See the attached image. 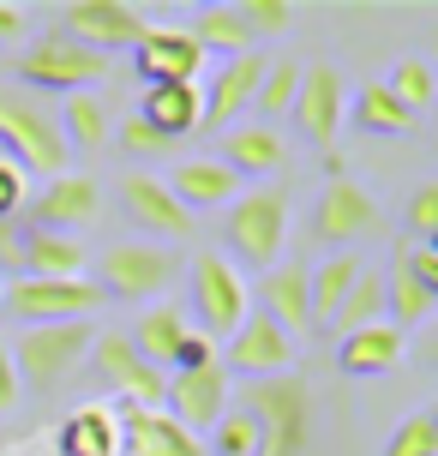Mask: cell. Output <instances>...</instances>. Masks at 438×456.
Masks as SVG:
<instances>
[{
  "label": "cell",
  "instance_id": "37",
  "mask_svg": "<svg viewBox=\"0 0 438 456\" xmlns=\"http://www.w3.org/2000/svg\"><path fill=\"white\" fill-rule=\"evenodd\" d=\"M385 456H438V420L433 409H415L391 438H385Z\"/></svg>",
  "mask_w": 438,
  "mask_h": 456
},
{
  "label": "cell",
  "instance_id": "30",
  "mask_svg": "<svg viewBox=\"0 0 438 456\" xmlns=\"http://www.w3.org/2000/svg\"><path fill=\"white\" fill-rule=\"evenodd\" d=\"M348 126H361V133H378V138H402L415 133L420 120L391 91H385V78H367L361 91H348Z\"/></svg>",
  "mask_w": 438,
  "mask_h": 456
},
{
  "label": "cell",
  "instance_id": "27",
  "mask_svg": "<svg viewBox=\"0 0 438 456\" xmlns=\"http://www.w3.org/2000/svg\"><path fill=\"white\" fill-rule=\"evenodd\" d=\"M61 456H120V409L85 403L61 420Z\"/></svg>",
  "mask_w": 438,
  "mask_h": 456
},
{
  "label": "cell",
  "instance_id": "32",
  "mask_svg": "<svg viewBox=\"0 0 438 456\" xmlns=\"http://www.w3.org/2000/svg\"><path fill=\"white\" fill-rule=\"evenodd\" d=\"M295 91H300L295 54H271V61H264V78H258V96H253V114L264 126H277L282 114L295 109Z\"/></svg>",
  "mask_w": 438,
  "mask_h": 456
},
{
  "label": "cell",
  "instance_id": "7",
  "mask_svg": "<svg viewBox=\"0 0 438 456\" xmlns=\"http://www.w3.org/2000/svg\"><path fill=\"white\" fill-rule=\"evenodd\" d=\"M174 276H181L174 247H162V240H115V247H102L91 282L102 295H120V300H150V295H162Z\"/></svg>",
  "mask_w": 438,
  "mask_h": 456
},
{
  "label": "cell",
  "instance_id": "36",
  "mask_svg": "<svg viewBox=\"0 0 438 456\" xmlns=\"http://www.w3.org/2000/svg\"><path fill=\"white\" fill-rule=\"evenodd\" d=\"M385 91H391L396 102L420 120V114L433 109V96H438V78H433V67H426V61H396L391 78H385Z\"/></svg>",
  "mask_w": 438,
  "mask_h": 456
},
{
  "label": "cell",
  "instance_id": "33",
  "mask_svg": "<svg viewBox=\"0 0 438 456\" xmlns=\"http://www.w3.org/2000/svg\"><path fill=\"white\" fill-rule=\"evenodd\" d=\"M258 444H264V433H258L253 409H240V403H229V409L216 414V427H210V444H205V456H258Z\"/></svg>",
  "mask_w": 438,
  "mask_h": 456
},
{
  "label": "cell",
  "instance_id": "40",
  "mask_svg": "<svg viewBox=\"0 0 438 456\" xmlns=\"http://www.w3.org/2000/svg\"><path fill=\"white\" fill-rule=\"evenodd\" d=\"M402 223H409V234H415V247H433L438 234V186H415V199H409V210H402Z\"/></svg>",
  "mask_w": 438,
  "mask_h": 456
},
{
  "label": "cell",
  "instance_id": "20",
  "mask_svg": "<svg viewBox=\"0 0 438 456\" xmlns=\"http://www.w3.org/2000/svg\"><path fill=\"white\" fill-rule=\"evenodd\" d=\"M168 192L181 199L186 216H199V210H229L240 192H247V181L234 175L229 162H216V157H186L174 175H168Z\"/></svg>",
  "mask_w": 438,
  "mask_h": 456
},
{
  "label": "cell",
  "instance_id": "11",
  "mask_svg": "<svg viewBox=\"0 0 438 456\" xmlns=\"http://www.w3.org/2000/svg\"><path fill=\"white\" fill-rule=\"evenodd\" d=\"M54 30L72 37V43H85V48H96V54H115V48H139L150 19H144L139 6H126V0H67Z\"/></svg>",
  "mask_w": 438,
  "mask_h": 456
},
{
  "label": "cell",
  "instance_id": "26",
  "mask_svg": "<svg viewBox=\"0 0 438 456\" xmlns=\"http://www.w3.org/2000/svg\"><path fill=\"white\" fill-rule=\"evenodd\" d=\"M139 120H144V126H157L162 138H174V144H181V138L199 133V120H205L199 85H144Z\"/></svg>",
  "mask_w": 438,
  "mask_h": 456
},
{
  "label": "cell",
  "instance_id": "21",
  "mask_svg": "<svg viewBox=\"0 0 438 456\" xmlns=\"http://www.w3.org/2000/svg\"><path fill=\"white\" fill-rule=\"evenodd\" d=\"M120 456H205L199 433H186L181 420H168L162 409H133L120 414Z\"/></svg>",
  "mask_w": 438,
  "mask_h": 456
},
{
  "label": "cell",
  "instance_id": "16",
  "mask_svg": "<svg viewBox=\"0 0 438 456\" xmlns=\"http://www.w3.org/2000/svg\"><path fill=\"white\" fill-rule=\"evenodd\" d=\"M264 48H247V54H234V61H223V67L210 72V85L199 91V102H205V120H199V133H229V126H240L247 120V109H253L258 96V78H264Z\"/></svg>",
  "mask_w": 438,
  "mask_h": 456
},
{
  "label": "cell",
  "instance_id": "9",
  "mask_svg": "<svg viewBox=\"0 0 438 456\" xmlns=\"http://www.w3.org/2000/svg\"><path fill=\"white\" fill-rule=\"evenodd\" d=\"M19 223L24 228H54V234H85L91 223H102V186H96V175L67 168V175H54L43 192L24 199Z\"/></svg>",
  "mask_w": 438,
  "mask_h": 456
},
{
  "label": "cell",
  "instance_id": "4",
  "mask_svg": "<svg viewBox=\"0 0 438 456\" xmlns=\"http://www.w3.org/2000/svg\"><path fill=\"white\" fill-rule=\"evenodd\" d=\"M91 342H96L91 319L30 324V330H19V342H12V372H19V385H30V390H61L67 379L85 372Z\"/></svg>",
  "mask_w": 438,
  "mask_h": 456
},
{
  "label": "cell",
  "instance_id": "19",
  "mask_svg": "<svg viewBox=\"0 0 438 456\" xmlns=\"http://www.w3.org/2000/svg\"><path fill=\"white\" fill-rule=\"evenodd\" d=\"M258 313L277 324L282 337H312V295H306V265L300 258H277L264 282H258Z\"/></svg>",
  "mask_w": 438,
  "mask_h": 456
},
{
  "label": "cell",
  "instance_id": "42",
  "mask_svg": "<svg viewBox=\"0 0 438 456\" xmlns=\"http://www.w3.org/2000/svg\"><path fill=\"white\" fill-rule=\"evenodd\" d=\"M216 361H223V348L192 330V337L181 342V354H174V372H199V366H216Z\"/></svg>",
  "mask_w": 438,
  "mask_h": 456
},
{
  "label": "cell",
  "instance_id": "41",
  "mask_svg": "<svg viewBox=\"0 0 438 456\" xmlns=\"http://www.w3.org/2000/svg\"><path fill=\"white\" fill-rule=\"evenodd\" d=\"M24 199H30V175L12 157H0V223H12L24 210Z\"/></svg>",
  "mask_w": 438,
  "mask_h": 456
},
{
  "label": "cell",
  "instance_id": "22",
  "mask_svg": "<svg viewBox=\"0 0 438 456\" xmlns=\"http://www.w3.org/2000/svg\"><path fill=\"white\" fill-rule=\"evenodd\" d=\"M234 175L247 181V175H282L288 168V133L282 126H264V120H240L223 133V157Z\"/></svg>",
  "mask_w": 438,
  "mask_h": 456
},
{
  "label": "cell",
  "instance_id": "8",
  "mask_svg": "<svg viewBox=\"0 0 438 456\" xmlns=\"http://www.w3.org/2000/svg\"><path fill=\"white\" fill-rule=\"evenodd\" d=\"M324 168H330V175H324L319 210H312V234L343 252L348 240H361V234H378V228H385V205H378L361 181H348L343 157H324Z\"/></svg>",
  "mask_w": 438,
  "mask_h": 456
},
{
  "label": "cell",
  "instance_id": "12",
  "mask_svg": "<svg viewBox=\"0 0 438 456\" xmlns=\"http://www.w3.org/2000/svg\"><path fill=\"white\" fill-rule=\"evenodd\" d=\"M96 306H102V289H96L91 276H78V282H36V276H19L12 289H6V313L30 330V324H72V319H91Z\"/></svg>",
  "mask_w": 438,
  "mask_h": 456
},
{
  "label": "cell",
  "instance_id": "25",
  "mask_svg": "<svg viewBox=\"0 0 438 456\" xmlns=\"http://www.w3.org/2000/svg\"><path fill=\"white\" fill-rule=\"evenodd\" d=\"M91 265V252L78 234H54V228H24V276L36 282H78Z\"/></svg>",
  "mask_w": 438,
  "mask_h": 456
},
{
  "label": "cell",
  "instance_id": "6",
  "mask_svg": "<svg viewBox=\"0 0 438 456\" xmlns=\"http://www.w3.org/2000/svg\"><path fill=\"white\" fill-rule=\"evenodd\" d=\"M186 313H199V337L210 342H229L240 330V319L253 313V295H247V271H234L223 252H199L192 258V306Z\"/></svg>",
  "mask_w": 438,
  "mask_h": 456
},
{
  "label": "cell",
  "instance_id": "2",
  "mask_svg": "<svg viewBox=\"0 0 438 456\" xmlns=\"http://www.w3.org/2000/svg\"><path fill=\"white\" fill-rule=\"evenodd\" d=\"M288 216H295V199L288 186L271 181V186H247L240 199L229 205L223 216V258L234 271H271L282 258V240H288Z\"/></svg>",
  "mask_w": 438,
  "mask_h": 456
},
{
  "label": "cell",
  "instance_id": "1",
  "mask_svg": "<svg viewBox=\"0 0 438 456\" xmlns=\"http://www.w3.org/2000/svg\"><path fill=\"white\" fill-rule=\"evenodd\" d=\"M0 157H12L24 175H67L72 151L61 138V114L48 96H30L19 85H0Z\"/></svg>",
  "mask_w": 438,
  "mask_h": 456
},
{
  "label": "cell",
  "instance_id": "29",
  "mask_svg": "<svg viewBox=\"0 0 438 456\" xmlns=\"http://www.w3.org/2000/svg\"><path fill=\"white\" fill-rule=\"evenodd\" d=\"M54 114H61V138H67V151H102L109 133H115V120H109V96H102V91L61 96Z\"/></svg>",
  "mask_w": 438,
  "mask_h": 456
},
{
  "label": "cell",
  "instance_id": "43",
  "mask_svg": "<svg viewBox=\"0 0 438 456\" xmlns=\"http://www.w3.org/2000/svg\"><path fill=\"white\" fill-rule=\"evenodd\" d=\"M0 271L24 276V223L12 216V223H0Z\"/></svg>",
  "mask_w": 438,
  "mask_h": 456
},
{
  "label": "cell",
  "instance_id": "24",
  "mask_svg": "<svg viewBox=\"0 0 438 456\" xmlns=\"http://www.w3.org/2000/svg\"><path fill=\"white\" fill-rule=\"evenodd\" d=\"M186 337H192V313H186L181 300H157V306L139 313V324L126 330V342H133L157 372H174V354H181Z\"/></svg>",
  "mask_w": 438,
  "mask_h": 456
},
{
  "label": "cell",
  "instance_id": "39",
  "mask_svg": "<svg viewBox=\"0 0 438 456\" xmlns=\"http://www.w3.org/2000/svg\"><path fill=\"white\" fill-rule=\"evenodd\" d=\"M240 19H247V30L258 37H282V30H295V6L288 0H240Z\"/></svg>",
  "mask_w": 438,
  "mask_h": 456
},
{
  "label": "cell",
  "instance_id": "31",
  "mask_svg": "<svg viewBox=\"0 0 438 456\" xmlns=\"http://www.w3.org/2000/svg\"><path fill=\"white\" fill-rule=\"evenodd\" d=\"M186 37L205 48V54H223V61H234V54L258 48L253 30H247V19H240V6H199V12H192V24H186Z\"/></svg>",
  "mask_w": 438,
  "mask_h": 456
},
{
  "label": "cell",
  "instance_id": "34",
  "mask_svg": "<svg viewBox=\"0 0 438 456\" xmlns=\"http://www.w3.org/2000/svg\"><path fill=\"white\" fill-rule=\"evenodd\" d=\"M433 306H438V295H426L420 282H409V276H402V271L391 265V276H385V313H391V324H396V330L409 337L415 324H426V319H433Z\"/></svg>",
  "mask_w": 438,
  "mask_h": 456
},
{
  "label": "cell",
  "instance_id": "45",
  "mask_svg": "<svg viewBox=\"0 0 438 456\" xmlns=\"http://www.w3.org/2000/svg\"><path fill=\"white\" fill-rule=\"evenodd\" d=\"M24 30H30V19H24V6H12V0H0V43H19Z\"/></svg>",
  "mask_w": 438,
  "mask_h": 456
},
{
  "label": "cell",
  "instance_id": "3",
  "mask_svg": "<svg viewBox=\"0 0 438 456\" xmlns=\"http://www.w3.org/2000/svg\"><path fill=\"white\" fill-rule=\"evenodd\" d=\"M240 409H253L258 433V456H300L306 451V433H312V385L295 372H277V379H258V385L240 390Z\"/></svg>",
  "mask_w": 438,
  "mask_h": 456
},
{
  "label": "cell",
  "instance_id": "28",
  "mask_svg": "<svg viewBox=\"0 0 438 456\" xmlns=\"http://www.w3.org/2000/svg\"><path fill=\"white\" fill-rule=\"evenodd\" d=\"M367 276V258L354 247L330 252V258H319V265H306V295H312V324H330V313L343 306V295Z\"/></svg>",
  "mask_w": 438,
  "mask_h": 456
},
{
  "label": "cell",
  "instance_id": "35",
  "mask_svg": "<svg viewBox=\"0 0 438 456\" xmlns=\"http://www.w3.org/2000/svg\"><path fill=\"white\" fill-rule=\"evenodd\" d=\"M378 319H385V276L367 271V276H361V282L343 295V306L330 313V324L348 337V330H367V324H378Z\"/></svg>",
  "mask_w": 438,
  "mask_h": 456
},
{
  "label": "cell",
  "instance_id": "44",
  "mask_svg": "<svg viewBox=\"0 0 438 456\" xmlns=\"http://www.w3.org/2000/svg\"><path fill=\"white\" fill-rule=\"evenodd\" d=\"M19 372H12V354H6V348H0V414H12L19 409Z\"/></svg>",
  "mask_w": 438,
  "mask_h": 456
},
{
  "label": "cell",
  "instance_id": "5",
  "mask_svg": "<svg viewBox=\"0 0 438 456\" xmlns=\"http://www.w3.org/2000/svg\"><path fill=\"white\" fill-rule=\"evenodd\" d=\"M102 72H109V54H96V48L48 30V37H36V43L19 54L12 78H19V91H30V96H72V91H96Z\"/></svg>",
  "mask_w": 438,
  "mask_h": 456
},
{
  "label": "cell",
  "instance_id": "17",
  "mask_svg": "<svg viewBox=\"0 0 438 456\" xmlns=\"http://www.w3.org/2000/svg\"><path fill=\"white\" fill-rule=\"evenodd\" d=\"M234 403V379L216 366H199V372H168L162 379V414L168 420H181L186 433H210L216 427V414Z\"/></svg>",
  "mask_w": 438,
  "mask_h": 456
},
{
  "label": "cell",
  "instance_id": "38",
  "mask_svg": "<svg viewBox=\"0 0 438 456\" xmlns=\"http://www.w3.org/2000/svg\"><path fill=\"white\" fill-rule=\"evenodd\" d=\"M115 138H120V151H126V157H139V162L174 157V138H162L157 126H144L139 114H126V120H115Z\"/></svg>",
  "mask_w": 438,
  "mask_h": 456
},
{
  "label": "cell",
  "instance_id": "18",
  "mask_svg": "<svg viewBox=\"0 0 438 456\" xmlns=\"http://www.w3.org/2000/svg\"><path fill=\"white\" fill-rule=\"evenodd\" d=\"M144 85H199L205 72V48L186 37V24H150L133 48Z\"/></svg>",
  "mask_w": 438,
  "mask_h": 456
},
{
  "label": "cell",
  "instance_id": "13",
  "mask_svg": "<svg viewBox=\"0 0 438 456\" xmlns=\"http://www.w3.org/2000/svg\"><path fill=\"white\" fill-rule=\"evenodd\" d=\"M115 199H120V210H126V223L133 228H144V240H186L192 234V216L181 210V199L168 192V181L162 175H150V168H126L120 175V186H115Z\"/></svg>",
  "mask_w": 438,
  "mask_h": 456
},
{
  "label": "cell",
  "instance_id": "14",
  "mask_svg": "<svg viewBox=\"0 0 438 456\" xmlns=\"http://www.w3.org/2000/svg\"><path fill=\"white\" fill-rule=\"evenodd\" d=\"M295 361H300V342L282 337L264 313H247L240 330L229 337V348H223V372L229 379H247V385L277 379V372H295Z\"/></svg>",
  "mask_w": 438,
  "mask_h": 456
},
{
  "label": "cell",
  "instance_id": "23",
  "mask_svg": "<svg viewBox=\"0 0 438 456\" xmlns=\"http://www.w3.org/2000/svg\"><path fill=\"white\" fill-rule=\"evenodd\" d=\"M402 354H409V337H402L391 319H378V324H367V330L337 337V366H343L348 379H378V372H396V366H402Z\"/></svg>",
  "mask_w": 438,
  "mask_h": 456
},
{
  "label": "cell",
  "instance_id": "15",
  "mask_svg": "<svg viewBox=\"0 0 438 456\" xmlns=\"http://www.w3.org/2000/svg\"><path fill=\"white\" fill-rule=\"evenodd\" d=\"M85 366H96L102 390H120L133 409H162V372L144 361L133 342H126V330H96L91 361H85Z\"/></svg>",
  "mask_w": 438,
  "mask_h": 456
},
{
  "label": "cell",
  "instance_id": "10",
  "mask_svg": "<svg viewBox=\"0 0 438 456\" xmlns=\"http://www.w3.org/2000/svg\"><path fill=\"white\" fill-rule=\"evenodd\" d=\"M295 126L306 144H319L324 157H330V144L343 133L348 120V78L343 67H330V61H312V67H300V91H295Z\"/></svg>",
  "mask_w": 438,
  "mask_h": 456
}]
</instances>
